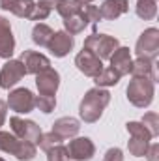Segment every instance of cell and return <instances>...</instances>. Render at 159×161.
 Here are the masks:
<instances>
[{
	"instance_id": "6da1fadb",
	"label": "cell",
	"mask_w": 159,
	"mask_h": 161,
	"mask_svg": "<svg viewBox=\"0 0 159 161\" xmlns=\"http://www.w3.org/2000/svg\"><path fill=\"white\" fill-rule=\"evenodd\" d=\"M111 103V92L105 88H92L84 94L82 101L79 107V116L80 120H84L86 124H94L101 118L105 107Z\"/></svg>"
},
{
	"instance_id": "7a4b0ae2",
	"label": "cell",
	"mask_w": 159,
	"mask_h": 161,
	"mask_svg": "<svg viewBox=\"0 0 159 161\" xmlns=\"http://www.w3.org/2000/svg\"><path fill=\"white\" fill-rule=\"evenodd\" d=\"M0 152L13 154L19 161H32L38 154V148H36V144H32L28 141L17 139L13 133L0 131Z\"/></svg>"
},
{
	"instance_id": "3957f363",
	"label": "cell",
	"mask_w": 159,
	"mask_h": 161,
	"mask_svg": "<svg viewBox=\"0 0 159 161\" xmlns=\"http://www.w3.org/2000/svg\"><path fill=\"white\" fill-rule=\"evenodd\" d=\"M125 94H127V99L131 105H135L139 109H146L154 101L156 82H152L150 79H133L127 84Z\"/></svg>"
},
{
	"instance_id": "277c9868",
	"label": "cell",
	"mask_w": 159,
	"mask_h": 161,
	"mask_svg": "<svg viewBox=\"0 0 159 161\" xmlns=\"http://www.w3.org/2000/svg\"><path fill=\"white\" fill-rule=\"evenodd\" d=\"M118 47H120V41L116 40L114 36H109V34H97V32L90 34V36L84 40V45H82V49L94 53L99 60H109L111 54H112Z\"/></svg>"
},
{
	"instance_id": "5b68a950",
	"label": "cell",
	"mask_w": 159,
	"mask_h": 161,
	"mask_svg": "<svg viewBox=\"0 0 159 161\" xmlns=\"http://www.w3.org/2000/svg\"><path fill=\"white\" fill-rule=\"evenodd\" d=\"M135 53L137 58H148V60H156L159 54V30L157 28H146L140 38L137 40L135 45Z\"/></svg>"
},
{
	"instance_id": "8992f818",
	"label": "cell",
	"mask_w": 159,
	"mask_h": 161,
	"mask_svg": "<svg viewBox=\"0 0 159 161\" xmlns=\"http://www.w3.org/2000/svg\"><path fill=\"white\" fill-rule=\"evenodd\" d=\"M9 127L13 131V135L21 141H28L32 144L38 146V141L41 137V127L32 120H25L19 116H11L9 118Z\"/></svg>"
},
{
	"instance_id": "52a82bcc",
	"label": "cell",
	"mask_w": 159,
	"mask_h": 161,
	"mask_svg": "<svg viewBox=\"0 0 159 161\" xmlns=\"http://www.w3.org/2000/svg\"><path fill=\"white\" fill-rule=\"evenodd\" d=\"M11 111L19 113V114H28L34 111L36 107V96L28 90V88H15L9 92L8 96V103H6Z\"/></svg>"
},
{
	"instance_id": "ba28073f",
	"label": "cell",
	"mask_w": 159,
	"mask_h": 161,
	"mask_svg": "<svg viewBox=\"0 0 159 161\" xmlns=\"http://www.w3.org/2000/svg\"><path fill=\"white\" fill-rule=\"evenodd\" d=\"M26 75V69L21 60H8L0 69V88L9 90Z\"/></svg>"
},
{
	"instance_id": "9c48e42d",
	"label": "cell",
	"mask_w": 159,
	"mask_h": 161,
	"mask_svg": "<svg viewBox=\"0 0 159 161\" xmlns=\"http://www.w3.org/2000/svg\"><path fill=\"white\" fill-rule=\"evenodd\" d=\"M75 66H77V69H79L82 75L92 77V79L96 75H99V71L103 69V62L94 53H90L86 49H82L79 54L75 56Z\"/></svg>"
},
{
	"instance_id": "30bf717a",
	"label": "cell",
	"mask_w": 159,
	"mask_h": 161,
	"mask_svg": "<svg viewBox=\"0 0 159 161\" xmlns=\"http://www.w3.org/2000/svg\"><path fill=\"white\" fill-rule=\"evenodd\" d=\"M66 148H68L69 159L75 161H88L96 154V146L88 137H77V139L69 141V146H66Z\"/></svg>"
},
{
	"instance_id": "8fae6325",
	"label": "cell",
	"mask_w": 159,
	"mask_h": 161,
	"mask_svg": "<svg viewBox=\"0 0 159 161\" xmlns=\"http://www.w3.org/2000/svg\"><path fill=\"white\" fill-rule=\"evenodd\" d=\"M36 86L41 96H54L60 86V73L52 68H47L36 75Z\"/></svg>"
},
{
	"instance_id": "7c38bea8",
	"label": "cell",
	"mask_w": 159,
	"mask_h": 161,
	"mask_svg": "<svg viewBox=\"0 0 159 161\" xmlns=\"http://www.w3.org/2000/svg\"><path fill=\"white\" fill-rule=\"evenodd\" d=\"M75 40L71 34H68L66 30H60V32H54V36L51 38L47 49L56 56V58H64L66 54H69V51L73 49Z\"/></svg>"
},
{
	"instance_id": "4fadbf2b",
	"label": "cell",
	"mask_w": 159,
	"mask_h": 161,
	"mask_svg": "<svg viewBox=\"0 0 159 161\" xmlns=\"http://www.w3.org/2000/svg\"><path fill=\"white\" fill-rule=\"evenodd\" d=\"M21 62L26 69V73H32V75H38L40 71L51 68V60L41 54V53H36V51H23L21 54Z\"/></svg>"
},
{
	"instance_id": "5bb4252c",
	"label": "cell",
	"mask_w": 159,
	"mask_h": 161,
	"mask_svg": "<svg viewBox=\"0 0 159 161\" xmlns=\"http://www.w3.org/2000/svg\"><path fill=\"white\" fill-rule=\"evenodd\" d=\"M133 79H150L152 82L157 80V71H156V62L148 58H137L131 62L129 69Z\"/></svg>"
},
{
	"instance_id": "9a60e30c",
	"label": "cell",
	"mask_w": 159,
	"mask_h": 161,
	"mask_svg": "<svg viewBox=\"0 0 159 161\" xmlns=\"http://www.w3.org/2000/svg\"><path fill=\"white\" fill-rule=\"evenodd\" d=\"M15 51V38L11 34L9 21L0 15V58H11Z\"/></svg>"
},
{
	"instance_id": "2e32d148",
	"label": "cell",
	"mask_w": 159,
	"mask_h": 161,
	"mask_svg": "<svg viewBox=\"0 0 159 161\" xmlns=\"http://www.w3.org/2000/svg\"><path fill=\"white\" fill-rule=\"evenodd\" d=\"M0 8L6 11H11L21 19H30L36 8V2L34 0H0Z\"/></svg>"
},
{
	"instance_id": "e0dca14e",
	"label": "cell",
	"mask_w": 159,
	"mask_h": 161,
	"mask_svg": "<svg viewBox=\"0 0 159 161\" xmlns=\"http://www.w3.org/2000/svg\"><path fill=\"white\" fill-rule=\"evenodd\" d=\"M111 68L118 73L120 77L122 75H127L129 69H131V51L129 47H118L112 54H111Z\"/></svg>"
},
{
	"instance_id": "ac0fdd59",
	"label": "cell",
	"mask_w": 159,
	"mask_h": 161,
	"mask_svg": "<svg viewBox=\"0 0 159 161\" xmlns=\"http://www.w3.org/2000/svg\"><path fill=\"white\" fill-rule=\"evenodd\" d=\"M80 129V124L77 118H71V116H62L52 124V133H56L60 139H73Z\"/></svg>"
},
{
	"instance_id": "d6986e66",
	"label": "cell",
	"mask_w": 159,
	"mask_h": 161,
	"mask_svg": "<svg viewBox=\"0 0 159 161\" xmlns=\"http://www.w3.org/2000/svg\"><path fill=\"white\" fill-rule=\"evenodd\" d=\"M127 11H129L127 0H103V4L99 6L101 19H105V21H114Z\"/></svg>"
},
{
	"instance_id": "ffe728a7",
	"label": "cell",
	"mask_w": 159,
	"mask_h": 161,
	"mask_svg": "<svg viewBox=\"0 0 159 161\" xmlns=\"http://www.w3.org/2000/svg\"><path fill=\"white\" fill-rule=\"evenodd\" d=\"M86 26H88V19L84 17L82 9H80V13H77V15H71V17L64 19V28H66V32L71 34V36L80 34Z\"/></svg>"
},
{
	"instance_id": "44dd1931",
	"label": "cell",
	"mask_w": 159,
	"mask_h": 161,
	"mask_svg": "<svg viewBox=\"0 0 159 161\" xmlns=\"http://www.w3.org/2000/svg\"><path fill=\"white\" fill-rule=\"evenodd\" d=\"M52 36H54V30L49 25H45V23H38L32 28V41L36 45H40V47H47Z\"/></svg>"
},
{
	"instance_id": "7402d4cb",
	"label": "cell",
	"mask_w": 159,
	"mask_h": 161,
	"mask_svg": "<svg viewBox=\"0 0 159 161\" xmlns=\"http://www.w3.org/2000/svg\"><path fill=\"white\" fill-rule=\"evenodd\" d=\"M58 2H60V0H38L34 11H32V15H30V19H32V21H45V19L51 15V11L56 9Z\"/></svg>"
},
{
	"instance_id": "603a6c76",
	"label": "cell",
	"mask_w": 159,
	"mask_h": 161,
	"mask_svg": "<svg viewBox=\"0 0 159 161\" xmlns=\"http://www.w3.org/2000/svg\"><path fill=\"white\" fill-rule=\"evenodd\" d=\"M135 11L140 19L144 21H152L157 13V2L156 0H137V6H135Z\"/></svg>"
},
{
	"instance_id": "cb8c5ba5",
	"label": "cell",
	"mask_w": 159,
	"mask_h": 161,
	"mask_svg": "<svg viewBox=\"0 0 159 161\" xmlns=\"http://www.w3.org/2000/svg\"><path fill=\"white\" fill-rule=\"evenodd\" d=\"M120 80V75L112 69V68H103L101 71H99V75H96L94 77V82L97 84V88H107V86H114V84H118Z\"/></svg>"
},
{
	"instance_id": "d4e9b609",
	"label": "cell",
	"mask_w": 159,
	"mask_h": 161,
	"mask_svg": "<svg viewBox=\"0 0 159 161\" xmlns=\"http://www.w3.org/2000/svg\"><path fill=\"white\" fill-rule=\"evenodd\" d=\"M80 9H82V4H80L79 0H60L58 6H56V11H58L64 19L80 13Z\"/></svg>"
},
{
	"instance_id": "484cf974",
	"label": "cell",
	"mask_w": 159,
	"mask_h": 161,
	"mask_svg": "<svg viewBox=\"0 0 159 161\" xmlns=\"http://www.w3.org/2000/svg\"><path fill=\"white\" fill-rule=\"evenodd\" d=\"M148 146H150V141H148V139H139V137H131L129 142H127L129 154L135 156V158H142V156H146Z\"/></svg>"
},
{
	"instance_id": "4316f807",
	"label": "cell",
	"mask_w": 159,
	"mask_h": 161,
	"mask_svg": "<svg viewBox=\"0 0 159 161\" xmlns=\"http://www.w3.org/2000/svg\"><path fill=\"white\" fill-rule=\"evenodd\" d=\"M125 129H127V133H129L131 137L148 139V141H152V139H154V137L150 135V131L142 125V122H127V124H125Z\"/></svg>"
},
{
	"instance_id": "83f0119b",
	"label": "cell",
	"mask_w": 159,
	"mask_h": 161,
	"mask_svg": "<svg viewBox=\"0 0 159 161\" xmlns=\"http://www.w3.org/2000/svg\"><path fill=\"white\" fill-rule=\"evenodd\" d=\"M62 141L64 139H60L56 133H52V131H49V133H41L40 141H38V146H40L41 150H49V148H52V146H56V144H62Z\"/></svg>"
},
{
	"instance_id": "f1b7e54d",
	"label": "cell",
	"mask_w": 159,
	"mask_h": 161,
	"mask_svg": "<svg viewBox=\"0 0 159 161\" xmlns=\"http://www.w3.org/2000/svg\"><path fill=\"white\" fill-rule=\"evenodd\" d=\"M36 107L40 109L41 113H45V114H49V113H52L54 111V107H56V97L54 96H36Z\"/></svg>"
},
{
	"instance_id": "f546056e",
	"label": "cell",
	"mask_w": 159,
	"mask_h": 161,
	"mask_svg": "<svg viewBox=\"0 0 159 161\" xmlns=\"http://www.w3.org/2000/svg\"><path fill=\"white\" fill-rule=\"evenodd\" d=\"M47 161H69L68 148L64 144H56L47 150Z\"/></svg>"
},
{
	"instance_id": "4dcf8cb0",
	"label": "cell",
	"mask_w": 159,
	"mask_h": 161,
	"mask_svg": "<svg viewBox=\"0 0 159 161\" xmlns=\"http://www.w3.org/2000/svg\"><path fill=\"white\" fill-rule=\"evenodd\" d=\"M140 122H142V125L150 131L152 137H157V133H159V116L156 114V113H146Z\"/></svg>"
},
{
	"instance_id": "1f68e13d",
	"label": "cell",
	"mask_w": 159,
	"mask_h": 161,
	"mask_svg": "<svg viewBox=\"0 0 159 161\" xmlns=\"http://www.w3.org/2000/svg\"><path fill=\"white\" fill-rule=\"evenodd\" d=\"M82 13H84V17L88 19V23H94V25H96V23L103 21L97 6H92V4H82Z\"/></svg>"
},
{
	"instance_id": "d6a6232c",
	"label": "cell",
	"mask_w": 159,
	"mask_h": 161,
	"mask_svg": "<svg viewBox=\"0 0 159 161\" xmlns=\"http://www.w3.org/2000/svg\"><path fill=\"white\" fill-rule=\"evenodd\" d=\"M103 161H123V154L120 148H109L103 156Z\"/></svg>"
},
{
	"instance_id": "836d02e7",
	"label": "cell",
	"mask_w": 159,
	"mask_h": 161,
	"mask_svg": "<svg viewBox=\"0 0 159 161\" xmlns=\"http://www.w3.org/2000/svg\"><path fill=\"white\" fill-rule=\"evenodd\" d=\"M157 152H159V144H150L148 146V152H146L148 161H157Z\"/></svg>"
},
{
	"instance_id": "e575fe53",
	"label": "cell",
	"mask_w": 159,
	"mask_h": 161,
	"mask_svg": "<svg viewBox=\"0 0 159 161\" xmlns=\"http://www.w3.org/2000/svg\"><path fill=\"white\" fill-rule=\"evenodd\" d=\"M6 114H8V105H6V101L0 99V127H2L4 122H6Z\"/></svg>"
},
{
	"instance_id": "d590c367",
	"label": "cell",
	"mask_w": 159,
	"mask_h": 161,
	"mask_svg": "<svg viewBox=\"0 0 159 161\" xmlns=\"http://www.w3.org/2000/svg\"><path fill=\"white\" fill-rule=\"evenodd\" d=\"M80 4H92V2H94V0H79Z\"/></svg>"
},
{
	"instance_id": "8d00e7d4",
	"label": "cell",
	"mask_w": 159,
	"mask_h": 161,
	"mask_svg": "<svg viewBox=\"0 0 159 161\" xmlns=\"http://www.w3.org/2000/svg\"><path fill=\"white\" fill-rule=\"evenodd\" d=\"M0 161H6V159H2V158H0Z\"/></svg>"
}]
</instances>
